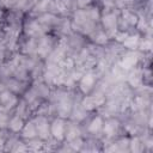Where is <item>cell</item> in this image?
<instances>
[{
    "label": "cell",
    "instance_id": "5bb4252c",
    "mask_svg": "<svg viewBox=\"0 0 153 153\" xmlns=\"http://www.w3.org/2000/svg\"><path fill=\"white\" fill-rule=\"evenodd\" d=\"M78 134H79V130L76 129V128H71L69 129V131H68V135H67V139L68 140H73V139H75L76 136H78Z\"/></svg>",
    "mask_w": 153,
    "mask_h": 153
},
{
    "label": "cell",
    "instance_id": "8fae6325",
    "mask_svg": "<svg viewBox=\"0 0 153 153\" xmlns=\"http://www.w3.org/2000/svg\"><path fill=\"white\" fill-rule=\"evenodd\" d=\"M41 32H42V30L37 23H31L27 26V33H30V35H38Z\"/></svg>",
    "mask_w": 153,
    "mask_h": 153
},
{
    "label": "cell",
    "instance_id": "30bf717a",
    "mask_svg": "<svg viewBox=\"0 0 153 153\" xmlns=\"http://www.w3.org/2000/svg\"><path fill=\"white\" fill-rule=\"evenodd\" d=\"M100 127H102V120L99 117H97V118H94L91 122V124H90V131L96 133V131H98L100 129Z\"/></svg>",
    "mask_w": 153,
    "mask_h": 153
},
{
    "label": "cell",
    "instance_id": "6da1fadb",
    "mask_svg": "<svg viewBox=\"0 0 153 153\" xmlns=\"http://www.w3.org/2000/svg\"><path fill=\"white\" fill-rule=\"evenodd\" d=\"M103 97H100V96H93V97H87V98H85L84 99V102H82V105H84V108L85 109H87V110H91V109H93L94 106H98V105H100L102 103H103Z\"/></svg>",
    "mask_w": 153,
    "mask_h": 153
},
{
    "label": "cell",
    "instance_id": "9a60e30c",
    "mask_svg": "<svg viewBox=\"0 0 153 153\" xmlns=\"http://www.w3.org/2000/svg\"><path fill=\"white\" fill-rule=\"evenodd\" d=\"M49 1H50V0H38V2H37V5H36V10H38V11L45 10V7H47V5H48Z\"/></svg>",
    "mask_w": 153,
    "mask_h": 153
},
{
    "label": "cell",
    "instance_id": "ba28073f",
    "mask_svg": "<svg viewBox=\"0 0 153 153\" xmlns=\"http://www.w3.org/2000/svg\"><path fill=\"white\" fill-rule=\"evenodd\" d=\"M124 42V45L130 48V49H134L139 42V37L135 35V36H130V37H126V39L123 41Z\"/></svg>",
    "mask_w": 153,
    "mask_h": 153
},
{
    "label": "cell",
    "instance_id": "cb8c5ba5",
    "mask_svg": "<svg viewBox=\"0 0 153 153\" xmlns=\"http://www.w3.org/2000/svg\"><path fill=\"white\" fill-rule=\"evenodd\" d=\"M131 146H133V151H137V146H139V142H137V140L135 139V140H133V142H131Z\"/></svg>",
    "mask_w": 153,
    "mask_h": 153
},
{
    "label": "cell",
    "instance_id": "d4e9b609",
    "mask_svg": "<svg viewBox=\"0 0 153 153\" xmlns=\"http://www.w3.org/2000/svg\"><path fill=\"white\" fill-rule=\"evenodd\" d=\"M90 2V0H78V4L80 5V6H85V5H87Z\"/></svg>",
    "mask_w": 153,
    "mask_h": 153
},
{
    "label": "cell",
    "instance_id": "4fadbf2b",
    "mask_svg": "<svg viewBox=\"0 0 153 153\" xmlns=\"http://www.w3.org/2000/svg\"><path fill=\"white\" fill-rule=\"evenodd\" d=\"M49 47H50V45L48 44L47 39H43V41L41 42L39 47H38V53L42 54V55H45V54L49 51Z\"/></svg>",
    "mask_w": 153,
    "mask_h": 153
},
{
    "label": "cell",
    "instance_id": "ac0fdd59",
    "mask_svg": "<svg viewBox=\"0 0 153 153\" xmlns=\"http://www.w3.org/2000/svg\"><path fill=\"white\" fill-rule=\"evenodd\" d=\"M124 17L127 18V20L129 22V23H131V24H134V23H136V17L135 16H133V14H130V13H126L124 14Z\"/></svg>",
    "mask_w": 153,
    "mask_h": 153
},
{
    "label": "cell",
    "instance_id": "e0dca14e",
    "mask_svg": "<svg viewBox=\"0 0 153 153\" xmlns=\"http://www.w3.org/2000/svg\"><path fill=\"white\" fill-rule=\"evenodd\" d=\"M69 103H63V104H61L60 105V112L62 114V116H66L67 115V112L69 111Z\"/></svg>",
    "mask_w": 153,
    "mask_h": 153
},
{
    "label": "cell",
    "instance_id": "277c9868",
    "mask_svg": "<svg viewBox=\"0 0 153 153\" xmlns=\"http://www.w3.org/2000/svg\"><path fill=\"white\" fill-rule=\"evenodd\" d=\"M51 133L54 134V136L56 139H62V136H63V122L61 120L54 121V123L51 126Z\"/></svg>",
    "mask_w": 153,
    "mask_h": 153
},
{
    "label": "cell",
    "instance_id": "2e32d148",
    "mask_svg": "<svg viewBox=\"0 0 153 153\" xmlns=\"http://www.w3.org/2000/svg\"><path fill=\"white\" fill-rule=\"evenodd\" d=\"M140 80H141V76H140L139 72H136L135 74L133 73V74L130 75V82H131L133 85H137V84L140 82Z\"/></svg>",
    "mask_w": 153,
    "mask_h": 153
},
{
    "label": "cell",
    "instance_id": "52a82bcc",
    "mask_svg": "<svg viewBox=\"0 0 153 153\" xmlns=\"http://www.w3.org/2000/svg\"><path fill=\"white\" fill-rule=\"evenodd\" d=\"M116 130H117V122L116 121H109V122L105 123L104 131H105L106 135L111 136V135H114L116 133Z\"/></svg>",
    "mask_w": 153,
    "mask_h": 153
},
{
    "label": "cell",
    "instance_id": "5b68a950",
    "mask_svg": "<svg viewBox=\"0 0 153 153\" xmlns=\"http://www.w3.org/2000/svg\"><path fill=\"white\" fill-rule=\"evenodd\" d=\"M93 81H94V78H93L92 74H86V75H84L82 79H81V82H80L81 90H82L84 92L90 91L91 86L93 85Z\"/></svg>",
    "mask_w": 153,
    "mask_h": 153
},
{
    "label": "cell",
    "instance_id": "7c38bea8",
    "mask_svg": "<svg viewBox=\"0 0 153 153\" xmlns=\"http://www.w3.org/2000/svg\"><path fill=\"white\" fill-rule=\"evenodd\" d=\"M22 124H23V122H22V120L19 118V117H14L12 121H11V123H10V127H11V129L12 130H19L20 128H22Z\"/></svg>",
    "mask_w": 153,
    "mask_h": 153
},
{
    "label": "cell",
    "instance_id": "7a4b0ae2",
    "mask_svg": "<svg viewBox=\"0 0 153 153\" xmlns=\"http://www.w3.org/2000/svg\"><path fill=\"white\" fill-rule=\"evenodd\" d=\"M36 130L38 133V135L43 139L48 137L49 130H48V123L44 118H38L37 120V124H36Z\"/></svg>",
    "mask_w": 153,
    "mask_h": 153
},
{
    "label": "cell",
    "instance_id": "44dd1931",
    "mask_svg": "<svg viewBox=\"0 0 153 153\" xmlns=\"http://www.w3.org/2000/svg\"><path fill=\"white\" fill-rule=\"evenodd\" d=\"M151 47H152V43L149 41H145L141 44V49H151Z\"/></svg>",
    "mask_w": 153,
    "mask_h": 153
},
{
    "label": "cell",
    "instance_id": "484cf974",
    "mask_svg": "<svg viewBox=\"0 0 153 153\" xmlns=\"http://www.w3.org/2000/svg\"><path fill=\"white\" fill-rule=\"evenodd\" d=\"M12 1H14V0H1V2H2L4 5H6V6H10V5L12 4Z\"/></svg>",
    "mask_w": 153,
    "mask_h": 153
},
{
    "label": "cell",
    "instance_id": "ffe728a7",
    "mask_svg": "<svg viewBox=\"0 0 153 153\" xmlns=\"http://www.w3.org/2000/svg\"><path fill=\"white\" fill-rule=\"evenodd\" d=\"M53 19H54V17H53V16H44V17H42V18H41V20H42V22H44V23H51V22H53Z\"/></svg>",
    "mask_w": 153,
    "mask_h": 153
},
{
    "label": "cell",
    "instance_id": "d6986e66",
    "mask_svg": "<svg viewBox=\"0 0 153 153\" xmlns=\"http://www.w3.org/2000/svg\"><path fill=\"white\" fill-rule=\"evenodd\" d=\"M97 42H99V43H103V42H105L106 41V36L104 35V33H102V32H99L98 33V36L94 38Z\"/></svg>",
    "mask_w": 153,
    "mask_h": 153
},
{
    "label": "cell",
    "instance_id": "9c48e42d",
    "mask_svg": "<svg viewBox=\"0 0 153 153\" xmlns=\"http://www.w3.org/2000/svg\"><path fill=\"white\" fill-rule=\"evenodd\" d=\"M24 136L25 137H32L36 135V127L32 123H29L25 128H24Z\"/></svg>",
    "mask_w": 153,
    "mask_h": 153
},
{
    "label": "cell",
    "instance_id": "3957f363",
    "mask_svg": "<svg viewBox=\"0 0 153 153\" xmlns=\"http://www.w3.org/2000/svg\"><path fill=\"white\" fill-rule=\"evenodd\" d=\"M136 61H137V55L135 53H128L122 61V66H123V68L129 69L136 63Z\"/></svg>",
    "mask_w": 153,
    "mask_h": 153
},
{
    "label": "cell",
    "instance_id": "8992f818",
    "mask_svg": "<svg viewBox=\"0 0 153 153\" xmlns=\"http://www.w3.org/2000/svg\"><path fill=\"white\" fill-rule=\"evenodd\" d=\"M103 24L105 27L114 30V27L116 26V16L115 14H108L103 18Z\"/></svg>",
    "mask_w": 153,
    "mask_h": 153
},
{
    "label": "cell",
    "instance_id": "603a6c76",
    "mask_svg": "<svg viewBox=\"0 0 153 153\" xmlns=\"http://www.w3.org/2000/svg\"><path fill=\"white\" fill-rule=\"evenodd\" d=\"M126 37H127V33H118L117 36H116V38H117V41H124L126 39Z\"/></svg>",
    "mask_w": 153,
    "mask_h": 153
},
{
    "label": "cell",
    "instance_id": "4316f807",
    "mask_svg": "<svg viewBox=\"0 0 153 153\" xmlns=\"http://www.w3.org/2000/svg\"><path fill=\"white\" fill-rule=\"evenodd\" d=\"M1 142H2V141H1V137H0V145H1Z\"/></svg>",
    "mask_w": 153,
    "mask_h": 153
},
{
    "label": "cell",
    "instance_id": "7402d4cb",
    "mask_svg": "<svg viewBox=\"0 0 153 153\" xmlns=\"http://www.w3.org/2000/svg\"><path fill=\"white\" fill-rule=\"evenodd\" d=\"M7 121V116L5 114H0V126H5Z\"/></svg>",
    "mask_w": 153,
    "mask_h": 153
}]
</instances>
